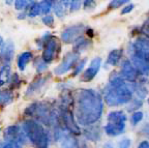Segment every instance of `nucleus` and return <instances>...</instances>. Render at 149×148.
Here are the masks:
<instances>
[{
    "label": "nucleus",
    "mask_w": 149,
    "mask_h": 148,
    "mask_svg": "<svg viewBox=\"0 0 149 148\" xmlns=\"http://www.w3.org/2000/svg\"><path fill=\"white\" fill-rule=\"evenodd\" d=\"M74 108V115L78 124L85 127L95 124L104 112L102 95L94 89H80L76 94Z\"/></svg>",
    "instance_id": "1"
},
{
    "label": "nucleus",
    "mask_w": 149,
    "mask_h": 148,
    "mask_svg": "<svg viewBox=\"0 0 149 148\" xmlns=\"http://www.w3.org/2000/svg\"><path fill=\"white\" fill-rule=\"evenodd\" d=\"M135 83L125 81L118 73H113L102 91L104 102L109 107H119L126 105L133 100Z\"/></svg>",
    "instance_id": "2"
},
{
    "label": "nucleus",
    "mask_w": 149,
    "mask_h": 148,
    "mask_svg": "<svg viewBox=\"0 0 149 148\" xmlns=\"http://www.w3.org/2000/svg\"><path fill=\"white\" fill-rule=\"evenodd\" d=\"M22 128L34 148H49V135L40 122L30 118L24 121Z\"/></svg>",
    "instance_id": "3"
},
{
    "label": "nucleus",
    "mask_w": 149,
    "mask_h": 148,
    "mask_svg": "<svg viewBox=\"0 0 149 148\" xmlns=\"http://www.w3.org/2000/svg\"><path fill=\"white\" fill-rule=\"evenodd\" d=\"M126 114L120 110H115L108 114L107 123L105 125V132L110 137H117L125 130Z\"/></svg>",
    "instance_id": "4"
},
{
    "label": "nucleus",
    "mask_w": 149,
    "mask_h": 148,
    "mask_svg": "<svg viewBox=\"0 0 149 148\" xmlns=\"http://www.w3.org/2000/svg\"><path fill=\"white\" fill-rule=\"evenodd\" d=\"M57 122L64 130L68 131L72 135L78 136L81 134V128L78 124L76 118H74V112L70 109V107L61 106L59 108V113L57 115Z\"/></svg>",
    "instance_id": "5"
},
{
    "label": "nucleus",
    "mask_w": 149,
    "mask_h": 148,
    "mask_svg": "<svg viewBox=\"0 0 149 148\" xmlns=\"http://www.w3.org/2000/svg\"><path fill=\"white\" fill-rule=\"evenodd\" d=\"M128 56H135L149 63V39L138 36L128 45Z\"/></svg>",
    "instance_id": "6"
},
{
    "label": "nucleus",
    "mask_w": 149,
    "mask_h": 148,
    "mask_svg": "<svg viewBox=\"0 0 149 148\" xmlns=\"http://www.w3.org/2000/svg\"><path fill=\"white\" fill-rule=\"evenodd\" d=\"M3 139L4 142L12 144L16 147L20 148L26 143V135L24 133L23 128L19 125H9L3 132Z\"/></svg>",
    "instance_id": "7"
},
{
    "label": "nucleus",
    "mask_w": 149,
    "mask_h": 148,
    "mask_svg": "<svg viewBox=\"0 0 149 148\" xmlns=\"http://www.w3.org/2000/svg\"><path fill=\"white\" fill-rule=\"evenodd\" d=\"M60 49L61 46L59 39L54 35H52L42 48V59L47 64H49L58 57L59 53H60Z\"/></svg>",
    "instance_id": "8"
},
{
    "label": "nucleus",
    "mask_w": 149,
    "mask_h": 148,
    "mask_svg": "<svg viewBox=\"0 0 149 148\" xmlns=\"http://www.w3.org/2000/svg\"><path fill=\"white\" fill-rule=\"evenodd\" d=\"M79 60H80V54L76 53L74 51L68 52L62 58L61 62L55 67L54 74L57 75V76H61V75L66 74V73H68L70 70H72L76 66V64L79 62Z\"/></svg>",
    "instance_id": "9"
},
{
    "label": "nucleus",
    "mask_w": 149,
    "mask_h": 148,
    "mask_svg": "<svg viewBox=\"0 0 149 148\" xmlns=\"http://www.w3.org/2000/svg\"><path fill=\"white\" fill-rule=\"evenodd\" d=\"M84 32H86V27L84 24L70 26L61 32V40L65 44H74L78 39L83 37Z\"/></svg>",
    "instance_id": "10"
},
{
    "label": "nucleus",
    "mask_w": 149,
    "mask_h": 148,
    "mask_svg": "<svg viewBox=\"0 0 149 148\" xmlns=\"http://www.w3.org/2000/svg\"><path fill=\"white\" fill-rule=\"evenodd\" d=\"M118 74L125 81L132 82V83H136L140 77V74L135 68V66L132 64L130 59H125V60H123L121 62L120 71H119Z\"/></svg>",
    "instance_id": "11"
},
{
    "label": "nucleus",
    "mask_w": 149,
    "mask_h": 148,
    "mask_svg": "<svg viewBox=\"0 0 149 148\" xmlns=\"http://www.w3.org/2000/svg\"><path fill=\"white\" fill-rule=\"evenodd\" d=\"M100 66H102V59H100V57L93 58L92 60L90 61V63H89V66L82 73L81 81L84 82V83H88V82L92 81L93 79L96 77L97 73L100 72Z\"/></svg>",
    "instance_id": "12"
},
{
    "label": "nucleus",
    "mask_w": 149,
    "mask_h": 148,
    "mask_svg": "<svg viewBox=\"0 0 149 148\" xmlns=\"http://www.w3.org/2000/svg\"><path fill=\"white\" fill-rule=\"evenodd\" d=\"M15 55V46L12 40L4 43L2 50L0 52V63L1 64H10Z\"/></svg>",
    "instance_id": "13"
},
{
    "label": "nucleus",
    "mask_w": 149,
    "mask_h": 148,
    "mask_svg": "<svg viewBox=\"0 0 149 148\" xmlns=\"http://www.w3.org/2000/svg\"><path fill=\"white\" fill-rule=\"evenodd\" d=\"M49 77H45V76H40L35 79L34 81H32V83H30V85L28 86L27 91H26V95H32L35 92H37L38 90H40L42 88V86L47 83Z\"/></svg>",
    "instance_id": "14"
},
{
    "label": "nucleus",
    "mask_w": 149,
    "mask_h": 148,
    "mask_svg": "<svg viewBox=\"0 0 149 148\" xmlns=\"http://www.w3.org/2000/svg\"><path fill=\"white\" fill-rule=\"evenodd\" d=\"M122 56H123V50L122 49H114L108 54L106 63L111 65V66H117L121 62Z\"/></svg>",
    "instance_id": "15"
},
{
    "label": "nucleus",
    "mask_w": 149,
    "mask_h": 148,
    "mask_svg": "<svg viewBox=\"0 0 149 148\" xmlns=\"http://www.w3.org/2000/svg\"><path fill=\"white\" fill-rule=\"evenodd\" d=\"M12 67L10 64H1L0 65V88L9 84L12 79Z\"/></svg>",
    "instance_id": "16"
},
{
    "label": "nucleus",
    "mask_w": 149,
    "mask_h": 148,
    "mask_svg": "<svg viewBox=\"0 0 149 148\" xmlns=\"http://www.w3.org/2000/svg\"><path fill=\"white\" fill-rule=\"evenodd\" d=\"M14 91L12 89H2L0 88V108L3 109L14 101Z\"/></svg>",
    "instance_id": "17"
},
{
    "label": "nucleus",
    "mask_w": 149,
    "mask_h": 148,
    "mask_svg": "<svg viewBox=\"0 0 149 148\" xmlns=\"http://www.w3.org/2000/svg\"><path fill=\"white\" fill-rule=\"evenodd\" d=\"M33 59V54L30 51L23 52L22 54L18 56L17 58V66L20 71H25L26 66L28 65V63L30 62Z\"/></svg>",
    "instance_id": "18"
},
{
    "label": "nucleus",
    "mask_w": 149,
    "mask_h": 148,
    "mask_svg": "<svg viewBox=\"0 0 149 148\" xmlns=\"http://www.w3.org/2000/svg\"><path fill=\"white\" fill-rule=\"evenodd\" d=\"M83 133L85 135V137L90 141H97L100 138V128L98 126H96L95 124L86 126V128H85V131Z\"/></svg>",
    "instance_id": "19"
},
{
    "label": "nucleus",
    "mask_w": 149,
    "mask_h": 148,
    "mask_svg": "<svg viewBox=\"0 0 149 148\" xmlns=\"http://www.w3.org/2000/svg\"><path fill=\"white\" fill-rule=\"evenodd\" d=\"M91 46V40L90 38H85V37H81L78 39L77 42L74 43V51L78 54H81L83 51L87 50L89 47Z\"/></svg>",
    "instance_id": "20"
},
{
    "label": "nucleus",
    "mask_w": 149,
    "mask_h": 148,
    "mask_svg": "<svg viewBox=\"0 0 149 148\" xmlns=\"http://www.w3.org/2000/svg\"><path fill=\"white\" fill-rule=\"evenodd\" d=\"M68 7L63 3L62 0H58V1H56L55 3L53 4V9H54V13L57 17L59 18H63L66 14V9Z\"/></svg>",
    "instance_id": "21"
},
{
    "label": "nucleus",
    "mask_w": 149,
    "mask_h": 148,
    "mask_svg": "<svg viewBox=\"0 0 149 148\" xmlns=\"http://www.w3.org/2000/svg\"><path fill=\"white\" fill-rule=\"evenodd\" d=\"M59 148H79L77 140L74 139V137L68 136L62 140Z\"/></svg>",
    "instance_id": "22"
},
{
    "label": "nucleus",
    "mask_w": 149,
    "mask_h": 148,
    "mask_svg": "<svg viewBox=\"0 0 149 148\" xmlns=\"http://www.w3.org/2000/svg\"><path fill=\"white\" fill-rule=\"evenodd\" d=\"M40 15V2H32L30 6L27 8V16L30 18H35V17Z\"/></svg>",
    "instance_id": "23"
},
{
    "label": "nucleus",
    "mask_w": 149,
    "mask_h": 148,
    "mask_svg": "<svg viewBox=\"0 0 149 148\" xmlns=\"http://www.w3.org/2000/svg\"><path fill=\"white\" fill-rule=\"evenodd\" d=\"M40 15H49L51 13L52 8H53V2L51 0H42L40 2Z\"/></svg>",
    "instance_id": "24"
},
{
    "label": "nucleus",
    "mask_w": 149,
    "mask_h": 148,
    "mask_svg": "<svg viewBox=\"0 0 149 148\" xmlns=\"http://www.w3.org/2000/svg\"><path fill=\"white\" fill-rule=\"evenodd\" d=\"M31 3L32 2L29 1V0H16L15 3H14V5H15V8H16L17 10L25 12L26 9L30 6Z\"/></svg>",
    "instance_id": "25"
},
{
    "label": "nucleus",
    "mask_w": 149,
    "mask_h": 148,
    "mask_svg": "<svg viewBox=\"0 0 149 148\" xmlns=\"http://www.w3.org/2000/svg\"><path fill=\"white\" fill-rule=\"evenodd\" d=\"M143 105V101L142 100H140V98H138V97H133V100L130 101V103H128V111H133L136 112L138 111V109H139L140 107H142Z\"/></svg>",
    "instance_id": "26"
},
{
    "label": "nucleus",
    "mask_w": 149,
    "mask_h": 148,
    "mask_svg": "<svg viewBox=\"0 0 149 148\" xmlns=\"http://www.w3.org/2000/svg\"><path fill=\"white\" fill-rule=\"evenodd\" d=\"M34 66H35V70H36V72L38 73V74H42V73H44L45 71H47V68H48V64L42 60V57L35 59Z\"/></svg>",
    "instance_id": "27"
},
{
    "label": "nucleus",
    "mask_w": 149,
    "mask_h": 148,
    "mask_svg": "<svg viewBox=\"0 0 149 148\" xmlns=\"http://www.w3.org/2000/svg\"><path fill=\"white\" fill-rule=\"evenodd\" d=\"M87 62V59L86 58H84V59H82V60H79V62L76 64V66L74 67V72H72V76L76 77L78 76V75L82 74L83 73V68L85 67V64H86Z\"/></svg>",
    "instance_id": "28"
},
{
    "label": "nucleus",
    "mask_w": 149,
    "mask_h": 148,
    "mask_svg": "<svg viewBox=\"0 0 149 148\" xmlns=\"http://www.w3.org/2000/svg\"><path fill=\"white\" fill-rule=\"evenodd\" d=\"M51 36H52V34L50 32H46L44 35H42V36H40V38H38L36 40V42H35V44H36L37 48L40 49V50H42V49L44 48L45 45H46V43L48 42V39H49Z\"/></svg>",
    "instance_id": "29"
},
{
    "label": "nucleus",
    "mask_w": 149,
    "mask_h": 148,
    "mask_svg": "<svg viewBox=\"0 0 149 148\" xmlns=\"http://www.w3.org/2000/svg\"><path fill=\"white\" fill-rule=\"evenodd\" d=\"M42 21L45 25L48 26V27H50V28H53L54 26H55V20H54V17L52 16L51 14L46 15V16L42 17Z\"/></svg>",
    "instance_id": "30"
},
{
    "label": "nucleus",
    "mask_w": 149,
    "mask_h": 148,
    "mask_svg": "<svg viewBox=\"0 0 149 148\" xmlns=\"http://www.w3.org/2000/svg\"><path fill=\"white\" fill-rule=\"evenodd\" d=\"M144 115H143V112L141 111H136L132 114V117H130V120H132V123L134 125L138 124L139 122H141V120L143 119Z\"/></svg>",
    "instance_id": "31"
},
{
    "label": "nucleus",
    "mask_w": 149,
    "mask_h": 148,
    "mask_svg": "<svg viewBox=\"0 0 149 148\" xmlns=\"http://www.w3.org/2000/svg\"><path fill=\"white\" fill-rule=\"evenodd\" d=\"M130 0H112L109 4V8L111 9H115L118 8V7H121L122 5L126 4Z\"/></svg>",
    "instance_id": "32"
},
{
    "label": "nucleus",
    "mask_w": 149,
    "mask_h": 148,
    "mask_svg": "<svg viewBox=\"0 0 149 148\" xmlns=\"http://www.w3.org/2000/svg\"><path fill=\"white\" fill-rule=\"evenodd\" d=\"M130 145H132V141L130 138H123L119 141L118 148H130Z\"/></svg>",
    "instance_id": "33"
},
{
    "label": "nucleus",
    "mask_w": 149,
    "mask_h": 148,
    "mask_svg": "<svg viewBox=\"0 0 149 148\" xmlns=\"http://www.w3.org/2000/svg\"><path fill=\"white\" fill-rule=\"evenodd\" d=\"M140 32L142 33L145 37H147V38L149 39V23L147 21L141 26V28H140Z\"/></svg>",
    "instance_id": "34"
},
{
    "label": "nucleus",
    "mask_w": 149,
    "mask_h": 148,
    "mask_svg": "<svg viewBox=\"0 0 149 148\" xmlns=\"http://www.w3.org/2000/svg\"><path fill=\"white\" fill-rule=\"evenodd\" d=\"M134 7H135V5H134V4H127V5H125V6H124L123 8L121 9V15L130 14V13L134 9Z\"/></svg>",
    "instance_id": "35"
},
{
    "label": "nucleus",
    "mask_w": 149,
    "mask_h": 148,
    "mask_svg": "<svg viewBox=\"0 0 149 148\" xmlns=\"http://www.w3.org/2000/svg\"><path fill=\"white\" fill-rule=\"evenodd\" d=\"M138 148H149V142L144 140V141H141L138 145Z\"/></svg>",
    "instance_id": "36"
},
{
    "label": "nucleus",
    "mask_w": 149,
    "mask_h": 148,
    "mask_svg": "<svg viewBox=\"0 0 149 148\" xmlns=\"http://www.w3.org/2000/svg\"><path fill=\"white\" fill-rule=\"evenodd\" d=\"M0 148H18V147H16V146L12 145V144H9V143H6V142H4V143H2L1 145H0Z\"/></svg>",
    "instance_id": "37"
},
{
    "label": "nucleus",
    "mask_w": 149,
    "mask_h": 148,
    "mask_svg": "<svg viewBox=\"0 0 149 148\" xmlns=\"http://www.w3.org/2000/svg\"><path fill=\"white\" fill-rule=\"evenodd\" d=\"M26 16H27V13L22 12V13H20V15L18 16V19H19V20H22V19H25Z\"/></svg>",
    "instance_id": "38"
},
{
    "label": "nucleus",
    "mask_w": 149,
    "mask_h": 148,
    "mask_svg": "<svg viewBox=\"0 0 149 148\" xmlns=\"http://www.w3.org/2000/svg\"><path fill=\"white\" fill-rule=\"evenodd\" d=\"M3 45H4V43H3V39H2V36L0 35V52H1V50H2V47Z\"/></svg>",
    "instance_id": "39"
},
{
    "label": "nucleus",
    "mask_w": 149,
    "mask_h": 148,
    "mask_svg": "<svg viewBox=\"0 0 149 148\" xmlns=\"http://www.w3.org/2000/svg\"><path fill=\"white\" fill-rule=\"evenodd\" d=\"M86 32H87V34H88L89 37L93 36V30H92V29H88V30H86Z\"/></svg>",
    "instance_id": "40"
},
{
    "label": "nucleus",
    "mask_w": 149,
    "mask_h": 148,
    "mask_svg": "<svg viewBox=\"0 0 149 148\" xmlns=\"http://www.w3.org/2000/svg\"><path fill=\"white\" fill-rule=\"evenodd\" d=\"M15 1H16V0H5V3H6L7 5H12L15 3Z\"/></svg>",
    "instance_id": "41"
},
{
    "label": "nucleus",
    "mask_w": 149,
    "mask_h": 148,
    "mask_svg": "<svg viewBox=\"0 0 149 148\" xmlns=\"http://www.w3.org/2000/svg\"><path fill=\"white\" fill-rule=\"evenodd\" d=\"M104 148H114V146L112 145V144H110V143H107V144H105V145H104Z\"/></svg>",
    "instance_id": "42"
},
{
    "label": "nucleus",
    "mask_w": 149,
    "mask_h": 148,
    "mask_svg": "<svg viewBox=\"0 0 149 148\" xmlns=\"http://www.w3.org/2000/svg\"><path fill=\"white\" fill-rule=\"evenodd\" d=\"M147 103H148V105H149V96L147 97Z\"/></svg>",
    "instance_id": "43"
},
{
    "label": "nucleus",
    "mask_w": 149,
    "mask_h": 148,
    "mask_svg": "<svg viewBox=\"0 0 149 148\" xmlns=\"http://www.w3.org/2000/svg\"><path fill=\"white\" fill-rule=\"evenodd\" d=\"M51 1H52V2H53V1H54V2H56V1H58V0H51Z\"/></svg>",
    "instance_id": "44"
},
{
    "label": "nucleus",
    "mask_w": 149,
    "mask_h": 148,
    "mask_svg": "<svg viewBox=\"0 0 149 148\" xmlns=\"http://www.w3.org/2000/svg\"><path fill=\"white\" fill-rule=\"evenodd\" d=\"M147 22L149 23V15H148V19H147Z\"/></svg>",
    "instance_id": "45"
},
{
    "label": "nucleus",
    "mask_w": 149,
    "mask_h": 148,
    "mask_svg": "<svg viewBox=\"0 0 149 148\" xmlns=\"http://www.w3.org/2000/svg\"><path fill=\"white\" fill-rule=\"evenodd\" d=\"M29 1H31V2H33V0H29Z\"/></svg>",
    "instance_id": "46"
}]
</instances>
